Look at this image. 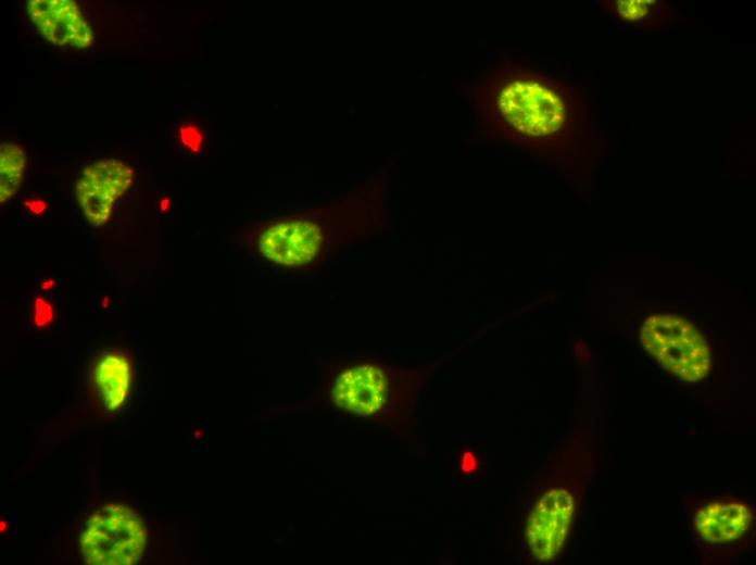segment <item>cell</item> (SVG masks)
Returning a JSON list of instances; mask_svg holds the SVG:
<instances>
[{
  "label": "cell",
  "instance_id": "2e32d148",
  "mask_svg": "<svg viewBox=\"0 0 756 565\" xmlns=\"http://www.w3.org/2000/svg\"><path fill=\"white\" fill-rule=\"evenodd\" d=\"M161 203H162V205H161L162 210H165L167 208L168 200L166 199V200L162 201Z\"/></svg>",
  "mask_w": 756,
  "mask_h": 565
},
{
  "label": "cell",
  "instance_id": "30bf717a",
  "mask_svg": "<svg viewBox=\"0 0 756 565\" xmlns=\"http://www.w3.org/2000/svg\"><path fill=\"white\" fill-rule=\"evenodd\" d=\"M93 377L103 405L111 411L118 410L130 388L131 369L127 359L116 352L106 353L98 361Z\"/></svg>",
  "mask_w": 756,
  "mask_h": 565
},
{
  "label": "cell",
  "instance_id": "7c38bea8",
  "mask_svg": "<svg viewBox=\"0 0 756 565\" xmlns=\"http://www.w3.org/2000/svg\"><path fill=\"white\" fill-rule=\"evenodd\" d=\"M618 13L623 20H640L648 12L650 3L654 1L645 0H623L618 1Z\"/></svg>",
  "mask_w": 756,
  "mask_h": 565
},
{
  "label": "cell",
  "instance_id": "5b68a950",
  "mask_svg": "<svg viewBox=\"0 0 756 565\" xmlns=\"http://www.w3.org/2000/svg\"><path fill=\"white\" fill-rule=\"evenodd\" d=\"M254 241L265 259L282 265H301L316 258L324 235L314 222L291 219L261 227Z\"/></svg>",
  "mask_w": 756,
  "mask_h": 565
},
{
  "label": "cell",
  "instance_id": "277c9868",
  "mask_svg": "<svg viewBox=\"0 0 756 565\" xmlns=\"http://www.w3.org/2000/svg\"><path fill=\"white\" fill-rule=\"evenodd\" d=\"M134 171L119 160L105 159L88 165L76 185L80 208L94 226L111 216L114 202L131 186Z\"/></svg>",
  "mask_w": 756,
  "mask_h": 565
},
{
  "label": "cell",
  "instance_id": "8fae6325",
  "mask_svg": "<svg viewBox=\"0 0 756 565\" xmlns=\"http://www.w3.org/2000/svg\"><path fill=\"white\" fill-rule=\"evenodd\" d=\"M1 202L9 200L20 188L26 163L24 150L15 145L3 142L0 147Z\"/></svg>",
  "mask_w": 756,
  "mask_h": 565
},
{
  "label": "cell",
  "instance_id": "3957f363",
  "mask_svg": "<svg viewBox=\"0 0 756 565\" xmlns=\"http://www.w3.org/2000/svg\"><path fill=\"white\" fill-rule=\"evenodd\" d=\"M146 530L140 517L129 507L110 504L89 520L80 540L88 564L129 565L141 557Z\"/></svg>",
  "mask_w": 756,
  "mask_h": 565
},
{
  "label": "cell",
  "instance_id": "52a82bcc",
  "mask_svg": "<svg viewBox=\"0 0 756 565\" xmlns=\"http://www.w3.org/2000/svg\"><path fill=\"white\" fill-rule=\"evenodd\" d=\"M27 12L37 30L59 46L88 48L93 41L91 27L72 0H32Z\"/></svg>",
  "mask_w": 756,
  "mask_h": 565
},
{
  "label": "cell",
  "instance_id": "5bb4252c",
  "mask_svg": "<svg viewBox=\"0 0 756 565\" xmlns=\"http://www.w3.org/2000/svg\"><path fill=\"white\" fill-rule=\"evenodd\" d=\"M35 307L36 319L38 321V325L49 322V319L52 316V310L49 306V304L45 302L42 299H37Z\"/></svg>",
  "mask_w": 756,
  "mask_h": 565
},
{
  "label": "cell",
  "instance_id": "9c48e42d",
  "mask_svg": "<svg viewBox=\"0 0 756 565\" xmlns=\"http://www.w3.org/2000/svg\"><path fill=\"white\" fill-rule=\"evenodd\" d=\"M751 520V510L741 502L711 503L697 512L695 528L708 542H729L745 533Z\"/></svg>",
  "mask_w": 756,
  "mask_h": 565
},
{
  "label": "cell",
  "instance_id": "6da1fadb",
  "mask_svg": "<svg viewBox=\"0 0 756 565\" xmlns=\"http://www.w3.org/2000/svg\"><path fill=\"white\" fill-rule=\"evenodd\" d=\"M644 349L669 373L686 381L703 380L710 369V352L702 334L686 319L656 314L640 329Z\"/></svg>",
  "mask_w": 756,
  "mask_h": 565
},
{
  "label": "cell",
  "instance_id": "9a60e30c",
  "mask_svg": "<svg viewBox=\"0 0 756 565\" xmlns=\"http://www.w3.org/2000/svg\"><path fill=\"white\" fill-rule=\"evenodd\" d=\"M25 205L28 206L29 211H32L35 214H41L46 209L45 202L40 200L27 201L25 202Z\"/></svg>",
  "mask_w": 756,
  "mask_h": 565
},
{
  "label": "cell",
  "instance_id": "ba28073f",
  "mask_svg": "<svg viewBox=\"0 0 756 565\" xmlns=\"http://www.w3.org/2000/svg\"><path fill=\"white\" fill-rule=\"evenodd\" d=\"M387 389V378L379 367L361 365L343 372L338 377L331 395L340 409L358 415H369L383 405Z\"/></svg>",
  "mask_w": 756,
  "mask_h": 565
},
{
  "label": "cell",
  "instance_id": "7a4b0ae2",
  "mask_svg": "<svg viewBox=\"0 0 756 565\" xmlns=\"http://www.w3.org/2000/svg\"><path fill=\"white\" fill-rule=\"evenodd\" d=\"M495 102L503 120L526 136H551L566 121V106L558 92L549 84L531 77L505 80Z\"/></svg>",
  "mask_w": 756,
  "mask_h": 565
},
{
  "label": "cell",
  "instance_id": "4fadbf2b",
  "mask_svg": "<svg viewBox=\"0 0 756 565\" xmlns=\"http://www.w3.org/2000/svg\"><path fill=\"white\" fill-rule=\"evenodd\" d=\"M179 140L188 150L198 152L202 145V134L194 125H182L179 128Z\"/></svg>",
  "mask_w": 756,
  "mask_h": 565
},
{
  "label": "cell",
  "instance_id": "8992f818",
  "mask_svg": "<svg viewBox=\"0 0 756 565\" xmlns=\"http://www.w3.org/2000/svg\"><path fill=\"white\" fill-rule=\"evenodd\" d=\"M574 515V499L565 489H552L537 503L527 526V539L537 560L550 561L559 552Z\"/></svg>",
  "mask_w": 756,
  "mask_h": 565
}]
</instances>
